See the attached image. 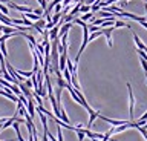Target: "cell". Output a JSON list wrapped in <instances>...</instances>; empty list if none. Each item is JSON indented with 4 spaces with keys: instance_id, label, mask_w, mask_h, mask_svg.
Instances as JSON below:
<instances>
[{
    "instance_id": "13",
    "label": "cell",
    "mask_w": 147,
    "mask_h": 141,
    "mask_svg": "<svg viewBox=\"0 0 147 141\" xmlns=\"http://www.w3.org/2000/svg\"><path fill=\"white\" fill-rule=\"evenodd\" d=\"M89 11H90V5H84V3H83L81 8H80V12H83V14H86V12H89Z\"/></svg>"
},
{
    "instance_id": "3",
    "label": "cell",
    "mask_w": 147,
    "mask_h": 141,
    "mask_svg": "<svg viewBox=\"0 0 147 141\" xmlns=\"http://www.w3.org/2000/svg\"><path fill=\"white\" fill-rule=\"evenodd\" d=\"M87 112H89V121H87V126H86V127H87V129H90L92 124H94V121L100 117V111H94V109L90 107Z\"/></svg>"
},
{
    "instance_id": "10",
    "label": "cell",
    "mask_w": 147,
    "mask_h": 141,
    "mask_svg": "<svg viewBox=\"0 0 147 141\" xmlns=\"http://www.w3.org/2000/svg\"><path fill=\"white\" fill-rule=\"evenodd\" d=\"M92 17H95V12H92V11H89V12H86V14H83L80 19L83 20V22H89Z\"/></svg>"
},
{
    "instance_id": "19",
    "label": "cell",
    "mask_w": 147,
    "mask_h": 141,
    "mask_svg": "<svg viewBox=\"0 0 147 141\" xmlns=\"http://www.w3.org/2000/svg\"><path fill=\"white\" fill-rule=\"evenodd\" d=\"M92 141H101V140H98V138H92Z\"/></svg>"
},
{
    "instance_id": "7",
    "label": "cell",
    "mask_w": 147,
    "mask_h": 141,
    "mask_svg": "<svg viewBox=\"0 0 147 141\" xmlns=\"http://www.w3.org/2000/svg\"><path fill=\"white\" fill-rule=\"evenodd\" d=\"M58 32H60V25H55L52 29H49V38L51 40L58 38Z\"/></svg>"
},
{
    "instance_id": "2",
    "label": "cell",
    "mask_w": 147,
    "mask_h": 141,
    "mask_svg": "<svg viewBox=\"0 0 147 141\" xmlns=\"http://www.w3.org/2000/svg\"><path fill=\"white\" fill-rule=\"evenodd\" d=\"M115 31V26H107V28H103V35H106V38H107V45H109V48H112L113 46V43H112V32Z\"/></svg>"
},
{
    "instance_id": "22",
    "label": "cell",
    "mask_w": 147,
    "mask_h": 141,
    "mask_svg": "<svg viewBox=\"0 0 147 141\" xmlns=\"http://www.w3.org/2000/svg\"><path fill=\"white\" fill-rule=\"evenodd\" d=\"M146 78H147V74H146Z\"/></svg>"
},
{
    "instance_id": "12",
    "label": "cell",
    "mask_w": 147,
    "mask_h": 141,
    "mask_svg": "<svg viewBox=\"0 0 147 141\" xmlns=\"http://www.w3.org/2000/svg\"><path fill=\"white\" fill-rule=\"evenodd\" d=\"M0 51H2V54L5 55V58L8 57V49H6V40H3V42H0Z\"/></svg>"
},
{
    "instance_id": "6",
    "label": "cell",
    "mask_w": 147,
    "mask_h": 141,
    "mask_svg": "<svg viewBox=\"0 0 147 141\" xmlns=\"http://www.w3.org/2000/svg\"><path fill=\"white\" fill-rule=\"evenodd\" d=\"M72 28V23L69 22V23H64V25H61L60 26V32H58V37H63V35H66L67 34V31Z\"/></svg>"
},
{
    "instance_id": "23",
    "label": "cell",
    "mask_w": 147,
    "mask_h": 141,
    "mask_svg": "<svg viewBox=\"0 0 147 141\" xmlns=\"http://www.w3.org/2000/svg\"><path fill=\"white\" fill-rule=\"evenodd\" d=\"M41 141H43V140H41Z\"/></svg>"
},
{
    "instance_id": "9",
    "label": "cell",
    "mask_w": 147,
    "mask_h": 141,
    "mask_svg": "<svg viewBox=\"0 0 147 141\" xmlns=\"http://www.w3.org/2000/svg\"><path fill=\"white\" fill-rule=\"evenodd\" d=\"M113 26H115V29H117V28H129V29H130L132 28L130 23H127V22H124V20H115Z\"/></svg>"
},
{
    "instance_id": "17",
    "label": "cell",
    "mask_w": 147,
    "mask_h": 141,
    "mask_svg": "<svg viewBox=\"0 0 147 141\" xmlns=\"http://www.w3.org/2000/svg\"><path fill=\"white\" fill-rule=\"evenodd\" d=\"M61 8H63V5H61V3H58V5L54 6V9H55V12H61Z\"/></svg>"
},
{
    "instance_id": "18",
    "label": "cell",
    "mask_w": 147,
    "mask_h": 141,
    "mask_svg": "<svg viewBox=\"0 0 147 141\" xmlns=\"http://www.w3.org/2000/svg\"><path fill=\"white\" fill-rule=\"evenodd\" d=\"M2 3H8V2H11V0H0Z\"/></svg>"
},
{
    "instance_id": "14",
    "label": "cell",
    "mask_w": 147,
    "mask_h": 141,
    "mask_svg": "<svg viewBox=\"0 0 147 141\" xmlns=\"http://www.w3.org/2000/svg\"><path fill=\"white\" fill-rule=\"evenodd\" d=\"M60 17H61V12H55V16L52 17V22H54V25H58V22H60Z\"/></svg>"
},
{
    "instance_id": "5",
    "label": "cell",
    "mask_w": 147,
    "mask_h": 141,
    "mask_svg": "<svg viewBox=\"0 0 147 141\" xmlns=\"http://www.w3.org/2000/svg\"><path fill=\"white\" fill-rule=\"evenodd\" d=\"M26 109H28V113L31 115V118L34 120V117H35V101H34V98H29V100H28Z\"/></svg>"
},
{
    "instance_id": "21",
    "label": "cell",
    "mask_w": 147,
    "mask_h": 141,
    "mask_svg": "<svg viewBox=\"0 0 147 141\" xmlns=\"http://www.w3.org/2000/svg\"><path fill=\"white\" fill-rule=\"evenodd\" d=\"M146 12H147V3H146Z\"/></svg>"
},
{
    "instance_id": "4",
    "label": "cell",
    "mask_w": 147,
    "mask_h": 141,
    "mask_svg": "<svg viewBox=\"0 0 147 141\" xmlns=\"http://www.w3.org/2000/svg\"><path fill=\"white\" fill-rule=\"evenodd\" d=\"M67 49H64V51L60 54V58H58V66H60V71H64L66 69V61H67Z\"/></svg>"
},
{
    "instance_id": "20",
    "label": "cell",
    "mask_w": 147,
    "mask_h": 141,
    "mask_svg": "<svg viewBox=\"0 0 147 141\" xmlns=\"http://www.w3.org/2000/svg\"><path fill=\"white\" fill-rule=\"evenodd\" d=\"M2 126H3V123H0V132H2Z\"/></svg>"
},
{
    "instance_id": "16",
    "label": "cell",
    "mask_w": 147,
    "mask_h": 141,
    "mask_svg": "<svg viewBox=\"0 0 147 141\" xmlns=\"http://www.w3.org/2000/svg\"><path fill=\"white\" fill-rule=\"evenodd\" d=\"M23 83H25V86H26V88H29V89H32V88H34V84H32V80H31V78L25 80Z\"/></svg>"
},
{
    "instance_id": "1",
    "label": "cell",
    "mask_w": 147,
    "mask_h": 141,
    "mask_svg": "<svg viewBox=\"0 0 147 141\" xmlns=\"http://www.w3.org/2000/svg\"><path fill=\"white\" fill-rule=\"evenodd\" d=\"M127 90H129V115H130V121H133V107H135V97H133L130 83H127Z\"/></svg>"
},
{
    "instance_id": "8",
    "label": "cell",
    "mask_w": 147,
    "mask_h": 141,
    "mask_svg": "<svg viewBox=\"0 0 147 141\" xmlns=\"http://www.w3.org/2000/svg\"><path fill=\"white\" fill-rule=\"evenodd\" d=\"M133 40H135L136 49H142V51H146V48H147V46H146V45L141 42V40H140V37H138V34H135V32H133Z\"/></svg>"
},
{
    "instance_id": "11",
    "label": "cell",
    "mask_w": 147,
    "mask_h": 141,
    "mask_svg": "<svg viewBox=\"0 0 147 141\" xmlns=\"http://www.w3.org/2000/svg\"><path fill=\"white\" fill-rule=\"evenodd\" d=\"M63 75H64V80H66L67 83L71 84V83H72V75H71V71H69L67 67H66V69L63 71Z\"/></svg>"
},
{
    "instance_id": "15",
    "label": "cell",
    "mask_w": 147,
    "mask_h": 141,
    "mask_svg": "<svg viewBox=\"0 0 147 141\" xmlns=\"http://www.w3.org/2000/svg\"><path fill=\"white\" fill-rule=\"evenodd\" d=\"M140 63H141V66H142V69H144V72L147 74V60H144V58L140 57Z\"/></svg>"
}]
</instances>
